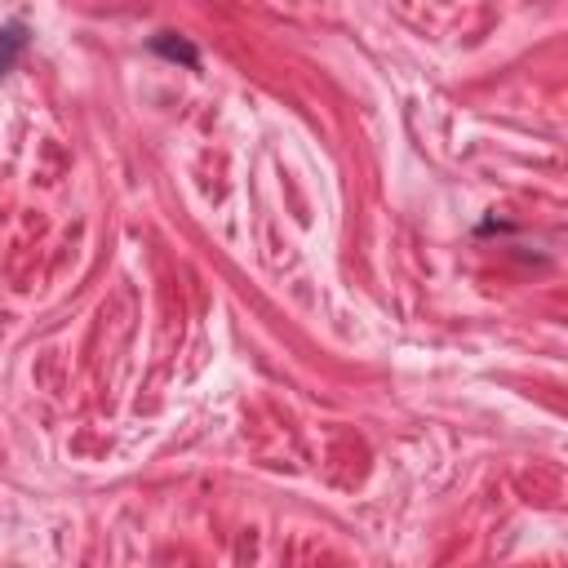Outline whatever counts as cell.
Segmentation results:
<instances>
[{
	"instance_id": "obj_1",
	"label": "cell",
	"mask_w": 568,
	"mask_h": 568,
	"mask_svg": "<svg viewBox=\"0 0 568 568\" xmlns=\"http://www.w3.org/2000/svg\"><path fill=\"white\" fill-rule=\"evenodd\" d=\"M27 44H31V27H27V22L0 27V80L13 71V62L27 53Z\"/></svg>"
},
{
	"instance_id": "obj_2",
	"label": "cell",
	"mask_w": 568,
	"mask_h": 568,
	"mask_svg": "<svg viewBox=\"0 0 568 568\" xmlns=\"http://www.w3.org/2000/svg\"><path fill=\"white\" fill-rule=\"evenodd\" d=\"M151 53H164V58H173V62H186V67H200V53H195V44H186V40H178V36H169V31L151 36Z\"/></svg>"
}]
</instances>
